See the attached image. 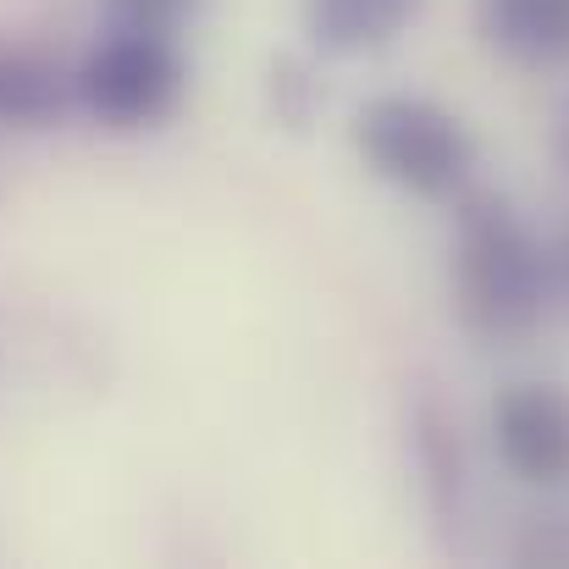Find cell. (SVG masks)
Listing matches in <instances>:
<instances>
[{
    "label": "cell",
    "mask_w": 569,
    "mask_h": 569,
    "mask_svg": "<svg viewBox=\"0 0 569 569\" xmlns=\"http://www.w3.org/2000/svg\"><path fill=\"white\" fill-rule=\"evenodd\" d=\"M453 310L481 343H526L548 305V249L526 232L509 199L465 189L453 204Z\"/></svg>",
    "instance_id": "6da1fadb"
},
{
    "label": "cell",
    "mask_w": 569,
    "mask_h": 569,
    "mask_svg": "<svg viewBox=\"0 0 569 569\" xmlns=\"http://www.w3.org/2000/svg\"><path fill=\"white\" fill-rule=\"evenodd\" d=\"M355 144L366 167L415 199H459L476 172L470 128L420 94H377L355 117Z\"/></svg>",
    "instance_id": "7a4b0ae2"
},
{
    "label": "cell",
    "mask_w": 569,
    "mask_h": 569,
    "mask_svg": "<svg viewBox=\"0 0 569 569\" xmlns=\"http://www.w3.org/2000/svg\"><path fill=\"white\" fill-rule=\"evenodd\" d=\"M183 83H189V67H183L178 44L150 28H122V33L100 39L78 67L83 111L117 133L167 122L183 100Z\"/></svg>",
    "instance_id": "3957f363"
},
{
    "label": "cell",
    "mask_w": 569,
    "mask_h": 569,
    "mask_svg": "<svg viewBox=\"0 0 569 569\" xmlns=\"http://www.w3.org/2000/svg\"><path fill=\"white\" fill-rule=\"evenodd\" d=\"M492 437L509 476L526 487L569 481V387L559 381H515L492 403Z\"/></svg>",
    "instance_id": "277c9868"
},
{
    "label": "cell",
    "mask_w": 569,
    "mask_h": 569,
    "mask_svg": "<svg viewBox=\"0 0 569 569\" xmlns=\"http://www.w3.org/2000/svg\"><path fill=\"white\" fill-rule=\"evenodd\" d=\"M476 33L520 67H559L569 61V0H476Z\"/></svg>",
    "instance_id": "5b68a950"
},
{
    "label": "cell",
    "mask_w": 569,
    "mask_h": 569,
    "mask_svg": "<svg viewBox=\"0 0 569 569\" xmlns=\"http://www.w3.org/2000/svg\"><path fill=\"white\" fill-rule=\"evenodd\" d=\"M72 94H78V72L67 78L50 56L28 44H0V128H17V133L56 128Z\"/></svg>",
    "instance_id": "8992f818"
},
{
    "label": "cell",
    "mask_w": 569,
    "mask_h": 569,
    "mask_svg": "<svg viewBox=\"0 0 569 569\" xmlns=\"http://www.w3.org/2000/svg\"><path fill=\"white\" fill-rule=\"evenodd\" d=\"M409 17L415 0H305V33L338 56H360L398 39Z\"/></svg>",
    "instance_id": "52a82bcc"
},
{
    "label": "cell",
    "mask_w": 569,
    "mask_h": 569,
    "mask_svg": "<svg viewBox=\"0 0 569 569\" xmlns=\"http://www.w3.org/2000/svg\"><path fill=\"white\" fill-rule=\"evenodd\" d=\"M415 448H420V470H426V492L437 503V515L459 509V492H465V459H459V437L453 426L426 403L415 415Z\"/></svg>",
    "instance_id": "ba28073f"
},
{
    "label": "cell",
    "mask_w": 569,
    "mask_h": 569,
    "mask_svg": "<svg viewBox=\"0 0 569 569\" xmlns=\"http://www.w3.org/2000/svg\"><path fill=\"white\" fill-rule=\"evenodd\" d=\"M271 111H277V122L282 128H310V117L321 111V100H327V89H321V78L305 67V61H277L271 67Z\"/></svg>",
    "instance_id": "9c48e42d"
},
{
    "label": "cell",
    "mask_w": 569,
    "mask_h": 569,
    "mask_svg": "<svg viewBox=\"0 0 569 569\" xmlns=\"http://www.w3.org/2000/svg\"><path fill=\"white\" fill-rule=\"evenodd\" d=\"M515 559L520 565H569V531L559 526V515H531Z\"/></svg>",
    "instance_id": "30bf717a"
},
{
    "label": "cell",
    "mask_w": 569,
    "mask_h": 569,
    "mask_svg": "<svg viewBox=\"0 0 569 569\" xmlns=\"http://www.w3.org/2000/svg\"><path fill=\"white\" fill-rule=\"evenodd\" d=\"M122 28H150V33H172V22L189 11L193 0H111Z\"/></svg>",
    "instance_id": "8fae6325"
},
{
    "label": "cell",
    "mask_w": 569,
    "mask_h": 569,
    "mask_svg": "<svg viewBox=\"0 0 569 569\" xmlns=\"http://www.w3.org/2000/svg\"><path fill=\"white\" fill-rule=\"evenodd\" d=\"M548 288H553V299L569 310V227L548 243Z\"/></svg>",
    "instance_id": "7c38bea8"
},
{
    "label": "cell",
    "mask_w": 569,
    "mask_h": 569,
    "mask_svg": "<svg viewBox=\"0 0 569 569\" xmlns=\"http://www.w3.org/2000/svg\"><path fill=\"white\" fill-rule=\"evenodd\" d=\"M565 161H569V117H565Z\"/></svg>",
    "instance_id": "4fadbf2b"
}]
</instances>
